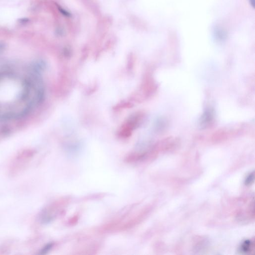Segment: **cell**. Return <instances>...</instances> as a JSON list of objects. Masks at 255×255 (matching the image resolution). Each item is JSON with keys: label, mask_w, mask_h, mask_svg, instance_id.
Masks as SVG:
<instances>
[{"label": "cell", "mask_w": 255, "mask_h": 255, "mask_svg": "<svg viewBox=\"0 0 255 255\" xmlns=\"http://www.w3.org/2000/svg\"><path fill=\"white\" fill-rule=\"evenodd\" d=\"M144 118V113L137 112L131 115L121 125L117 132V135L121 139L130 138L133 131L141 125Z\"/></svg>", "instance_id": "obj_1"}, {"label": "cell", "mask_w": 255, "mask_h": 255, "mask_svg": "<svg viewBox=\"0 0 255 255\" xmlns=\"http://www.w3.org/2000/svg\"><path fill=\"white\" fill-rule=\"evenodd\" d=\"M250 242L248 241H246L245 243H244V245L242 247V250L244 252H247L248 251L249 249L250 248Z\"/></svg>", "instance_id": "obj_2"}]
</instances>
